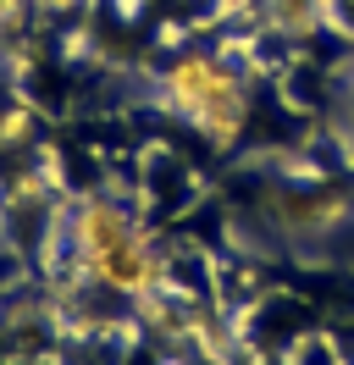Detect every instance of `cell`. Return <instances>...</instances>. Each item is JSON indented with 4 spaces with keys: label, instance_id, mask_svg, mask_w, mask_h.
<instances>
[{
    "label": "cell",
    "instance_id": "obj_3",
    "mask_svg": "<svg viewBox=\"0 0 354 365\" xmlns=\"http://www.w3.org/2000/svg\"><path fill=\"white\" fill-rule=\"evenodd\" d=\"M332 6L338 0H261V23L299 45V39H310L332 23Z\"/></svg>",
    "mask_w": 354,
    "mask_h": 365
},
{
    "label": "cell",
    "instance_id": "obj_1",
    "mask_svg": "<svg viewBox=\"0 0 354 365\" xmlns=\"http://www.w3.org/2000/svg\"><path fill=\"white\" fill-rule=\"evenodd\" d=\"M66 227H72V260H78V272L88 282H100L106 294L144 299V294L172 282V260L144 238L133 210L88 194V200H78V216H66Z\"/></svg>",
    "mask_w": 354,
    "mask_h": 365
},
{
    "label": "cell",
    "instance_id": "obj_4",
    "mask_svg": "<svg viewBox=\"0 0 354 365\" xmlns=\"http://www.w3.org/2000/svg\"><path fill=\"white\" fill-rule=\"evenodd\" d=\"M22 6H28V0H0V28H6V23H17V17H22Z\"/></svg>",
    "mask_w": 354,
    "mask_h": 365
},
{
    "label": "cell",
    "instance_id": "obj_2",
    "mask_svg": "<svg viewBox=\"0 0 354 365\" xmlns=\"http://www.w3.org/2000/svg\"><path fill=\"white\" fill-rule=\"evenodd\" d=\"M161 94H166L172 116H183L211 144H233L243 116H249L243 78L227 61H216L211 50H183L172 67H166V78H161Z\"/></svg>",
    "mask_w": 354,
    "mask_h": 365
}]
</instances>
